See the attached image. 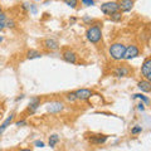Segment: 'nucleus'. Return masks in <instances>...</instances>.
<instances>
[{"label":"nucleus","mask_w":151,"mask_h":151,"mask_svg":"<svg viewBox=\"0 0 151 151\" xmlns=\"http://www.w3.org/2000/svg\"><path fill=\"white\" fill-rule=\"evenodd\" d=\"M87 39L93 44L100 43L102 39V23H94L86 32Z\"/></svg>","instance_id":"nucleus-1"},{"label":"nucleus","mask_w":151,"mask_h":151,"mask_svg":"<svg viewBox=\"0 0 151 151\" xmlns=\"http://www.w3.org/2000/svg\"><path fill=\"white\" fill-rule=\"evenodd\" d=\"M125 49H126V45L124 43H113L110 47V55L112 59L115 60H121L124 59V54H125Z\"/></svg>","instance_id":"nucleus-2"},{"label":"nucleus","mask_w":151,"mask_h":151,"mask_svg":"<svg viewBox=\"0 0 151 151\" xmlns=\"http://www.w3.org/2000/svg\"><path fill=\"white\" fill-rule=\"evenodd\" d=\"M119 3L117 1H107L101 4V12L106 15H111V14L119 12Z\"/></svg>","instance_id":"nucleus-3"},{"label":"nucleus","mask_w":151,"mask_h":151,"mask_svg":"<svg viewBox=\"0 0 151 151\" xmlns=\"http://www.w3.org/2000/svg\"><path fill=\"white\" fill-rule=\"evenodd\" d=\"M139 54H140L139 47H137V45H135V44H130V45H127V47H126V49H125L124 59H126V60H131V59L136 58V57H137Z\"/></svg>","instance_id":"nucleus-4"},{"label":"nucleus","mask_w":151,"mask_h":151,"mask_svg":"<svg viewBox=\"0 0 151 151\" xmlns=\"http://www.w3.org/2000/svg\"><path fill=\"white\" fill-rule=\"evenodd\" d=\"M141 74H142L145 79H147V81L151 79V58L150 57H147V58L144 60L142 65H141Z\"/></svg>","instance_id":"nucleus-5"},{"label":"nucleus","mask_w":151,"mask_h":151,"mask_svg":"<svg viewBox=\"0 0 151 151\" xmlns=\"http://www.w3.org/2000/svg\"><path fill=\"white\" fill-rule=\"evenodd\" d=\"M131 73H132V69L129 67V65H121V67H117L115 70H113V76L117 78L129 77Z\"/></svg>","instance_id":"nucleus-6"},{"label":"nucleus","mask_w":151,"mask_h":151,"mask_svg":"<svg viewBox=\"0 0 151 151\" xmlns=\"http://www.w3.org/2000/svg\"><path fill=\"white\" fill-rule=\"evenodd\" d=\"M74 93H76L77 100H81V101H87V100H89V98L93 96V92L91 91V89H87V88L77 89Z\"/></svg>","instance_id":"nucleus-7"},{"label":"nucleus","mask_w":151,"mask_h":151,"mask_svg":"<svg viewBox=\"0 0 151 151\" xmlns=\"http://www.w3.org/2000/svg\"><path fill=\"white\" fill-rule=\"evenodd\" d=\"M135 5V0H120L119 1V9L120 12L129 13L132 10V8Z\"/></svg>","instance_id":"nucleus-8"},{"label":"nucleus","mask_w":151,"mask_h":151,"mask_svg":"<svg viewBox=\"0 0 151 151\" xmlns=\"http://www.w3.org/2000/svg\"><path fill=\"white\" fill-rule=\"evenodd\" d=\"M63 108H64V105L59 101L50 102L49 105L47 106V110H48V112H50V113H58L60 111H63Z\"/></svg>","instance_id":"nucleus-9"},{"label":"nucleus","mask_w":151,"mask_h":151,"mask_svg":"<svg viewBox=\"0 0 151 151\" xmlns=\"http://www.w3.org/2000/svg\"><path fill=\"white\" fill-rule=\"evenodd\" d=\"M43 45H44V48L48 49V50H57L59 48L58 40L54 39V38H47V39L43 42Z\"/></svg>","instance_id":"nucleus-10"},{"label":"nucleus","mask_w":151,"mask_h":151,"mask_svg":"<svg viewBox=\"0 0 151 151\" xmlns=\"http://www.w3.org/2000/svg\"><path fill=\"white\" fill-rule=\"evenodd\" d=\"M39 106H40V98L39 97H33L30 100V102H29V105H28L27 112L34 113L38 110V107H39Z\"/></svg>","instance_id":"nucleus-11"},{"label":"nucleus","mask_w":151,"mask_h":151,"mask_svg":"<svg viewBox=\"0 0 151 151\" xmlns=\"http://www.w3.org/2000/svg\"><path fill=\"white\" fill-rule=\"evenodd\" d=\"M63 59H64L67 63H72V64H74L76 62H77V54H76L74 52L67 49V50H64V52H63Z\"/></svg>","instance_id":"nucleus-12"},{"label":"nucleus","mask_w":151,"mask_h":151,"mask_svg":"<svg viewBox=\"0 0 151 151\" xmlns=\"http://www.w3.org/2000/svg\"><path fill=\"white\" fill-rule=\"evenodd\" d=\"M107 139H108V136H106V135H93L92 137L89 139V141L94 145H101V144H105Z\"/></svg>","instance_id":"nucleus-13"},{"label":"nucleus","mask_w":151,"mask_h":151,"mask_svg":"<svg viewBox=\"0 0 151 151\" xmlns=\"http://www.w3.org/2000/svg\"><path fill=\"white\" fill-rule=\"evenodd\" d=\"M137 87H139L142 92H146V93H149V92L151 91V83H150V81H147V79L140 81V82L137 83Z\"/></svg>","instance_id":"nucleus-14"},{"label":"nucleus","mask_w":151,"mask_h":151,"mask_svg":"<svg viewBox=\"0 0 151 151\" xmlns=\"http://www.w3.org/2000/svg\"><path fill=\"white\" fill-rule=\"evenodd\" d=\"M14 117H15V113H12V115H10V116H9V117H8V119H6L5 121H4V122H3V124H1V125H0V135H1V134H3V132H4V131H5V130L8 129V127H9V125H10V124H12V122H13V120H14Z\"/></svg>","instance_id":"nucleus-15"},{"label":"nucleus","mask_w":151,"mask_h":151,"mask_svg":"<svg viewBox=\"0 0 151 151\" xmlns=\"http://www.w3.org/2000/svg\"><path fill=\"white\" fill-rule=\"evenodd\" d=\"M40 57H42V53L37 49H30V50L27 52V58L28 59H35V58H40Z\"/></svg>","instance_id":"nucleus-16"},{"label":"nucleus","mask_w":151,"mask_h":151,"mask_svg":"<svg viewBox=\"0 0 151 151\" xmlns=\"http://www.w3.org/2000/svg\"><path fill=\"white\" fill-rule=\"evenodd\" d=\"M58 141H59V137H58V135H55V134H53L49 137V141H48V144H49V146L50 147H54V146L58 144Z\"/></svg>","instance_id":"nucleus-17"},{"label":"nucleus","mask_w":151,"mask_h":151,"mask_svg":"<svg viewBox=\"0 0 151 151\" xmlns=\"http://www.w3.org/2000/svg\"><path fill=\"white\" fill-rule=\"evenodd\" d=\"M110 19L112 22H120L121 19H122V12H116V13H113V14H111L110 15Z\"/></svg>","instance_id":"nucleus-18"},{"label":"nucleus","mask_w":151,"mask_h":151,"mask_svg":"<svg viewBox=\"0 0 151 151\" xmlns=\"http://www.w3.org/2000/svg\"><path fill=\"white\" fill-rule=\"evenodd\" d=\"M132 98H140V100L142 101L145 105H149V102H150L149 97H146V96H144V94H141V93H136V94H134V96H132Z\"/></svg>","instance_id":"nucleus-19"},{"label":"nucleus","mask_w":151,"mask_h":151,"mask_svg":"<svg viewBox=\"0 0 151 151\" xmlns=\"http://www.w3.org/2000/svg\"><path fill=\"white\" fill-rule=\"evenodd\" d=\"M63 1H64V4H65V5H68L69 8H72V9H76V8H77L78 6V0H63Z\"/></svg>","instance_id":"nucleus-20"},{"label":"nucleus","mask_w":151,"mask_h":151,"mask_svg":"<svg viewBox=\"0 0 151 151\" xmlns=\"http://www.w3.org/2000/svg\"><path fill=\"white\" fill-rule=\"evenodd\" d=\"M65 98L69 101V102H74L77 101V97H76V93L74 92H68L67 94H65Z\"/></svg>","instance_id":"nucleus-21"},{"label":"nucleus","mask_w":151,"mask_h":151,"mask_svg":"<svg viewBox=\"0 0 151 151\" xmlns=\"http://www.w3.org/2000/svg\"><path fill=\"white\" fill-rule=\"evenodd\" d=\"M141 132H142V127H141V126H135L134 129L131 130L132 135H137V134H141Z\"/></svg>","instance_id":"nucleus-22"},{"label":"nucleus","mask_w":151,"mask_h":151,"mask_svg":"<svg viewBox=\"0 0 151 151\" xmlns=\"http://www.w3.org/2000/svg\"><path fill=\"white\" fill-rule=\"evenodd\" d=\"M5 28H10V29L15 28V22H14L13 19H10V20H5Z\"/></svg>","instance_id":"nucleus-23"},{"label":"nucleus","mask_w":151,"mask_h":151,"mask_svg":"<svg viewBox=\"0 0 151 151\" xmlns=\"http://www.w3.org/2000/svg\"><path fill=\"white\" fill-rule=\"evenodd\" d=\"M81 3L84 6H92L94 5V0H81Z\"/></svg>","instance_id":"nucleus-24"},{"label":"nucleus","mask_w":151,"mask_h":151,"mask_svg":"<svg viewBox=\"0 0 151 151\" xmlns=\"http://www.w3.org/2000/svg\"><path fill=\"white\" fill-rule=\"evenodd\" d=\"M29 10H30V13L33 14V15H37L38 9H37V5H35V4H30V5H29Z\"/></svg>","instance_id":"nucleus-25"},{"label":"nucleus","mask_w":151,"mask_h":151,"mask_svg":"<svg viewBox=\"0 0 151 151\" xmlns=\"http://www.w3.org/2000/svg\"><path fill=\"white\" fill-rule=\"evenodd\" d=\"M34 145L37 146V147H44V142H43V141H40V140L34 141Z\"/></svg>","instance_id":"nucleus-26"},{"label":"nucleus","mask_w":151,"mask_h":151,"mask_svg":"<svg viewBox=\"0 0 151 151\" xmlns=\"http://www.w3.org/2000/svg\"><path fill=\"white\" fill-rule=\"evenodd\" d=\"M5 20H6V14L1 10L0 12V22H5Z\"/></svg>","instance_id":"nucleus-27"},{"label":"nucleus","mask_w":151,"mask_h":151,"mask_svg":"<svg viewBox=\"0 0 151 151\" xmlns=\"http://www.w3.org/2000/svg\"><path fill=\"white\" fill-rule=\"evenodd\" d=\"M24 125H27V121H24V120H22V121H18V122H15V126H18V127H20V126H24Z\"/></svg>","instance_id":"nucleus-28"},{"label":"nucleus","mask_w":151,"mask_h":151,"mask_svg":"<svg viewBox=\"0 0 151 151\" xmlns=\"http://www.w3.org/2000/svg\"><path fill=\"white\" fill-rule=\"evenodd\" d=\"M83 22H84V23H89V24H91L93 20H92V19L89 18V17H84V18H83Z\"/></svg>","instance_id":"nucleus-29"},{"label":"nucleus","mask_w":151,"mask_h":151,"mask_svg":"<svg viewBox=\"0 0 151 151\" xmlns=\"http://www.w3.org/2000/svg\"><path fill=\"white\" fill-rule=\"evenodd\" d=\"M5 29V22H0V32Z\"/></svg>","instance_id":"nucleus-30"},{"label":"nucleus","mask_w":151,"mask_h":151,"mask_svg":"<svg viewBox=\"0 0 151 151\" xmlns=\"http://www.w3.org/2000/svg\"><path fill=\"white\" fill-rule=\"evenodd\" d=\"M137 108H139L140 111H144V108H145V107H144V103H139V105H137Z\"/></svg>","instance_id":"nucleus-31"},{"label":"nucleus","mask_w":151,"mask_h":151,"mask_svg":"<svg viewBox=\"0 0 151 151\" xmlns=\"http://www.w3.org/2000/svg\"><path fill=\"white\" fill-rule=\"evenodd\" d=\"M19 151H32L30 149H22V150H19Z\"/></svg>","instance_id":"nucleus-32"},{"label":"nucleus","mask_w":151,"mask_h":151,"mask_svg":"<svg viewBox=\"0 0 151 151\" xmlns=\"http://www.w3.org/2000/svg\"><path fill=\"white\" fill-rule=\"evenodd\" d=\"M1 42H3V37H0V43H1Z\"/></svg>","instance_id":"nucleus-33"},{"label":"nucleus","mask_w":151,"mask_h":151,"mask_svg":"<svg viewBox=\"0 0 151 151\" xmlns=\"http://www.w3.org/2000/svg\"><path fill=\"white\" fill-rule=\"evenodd\" d=\"M3 10V9H1V5H0V12H1Z\"/></svg>","instance_id":"nucleus-34"},{"label":"nucleus","mask_w":151,"mask_h":151,"mask_svg":"<svg viewBox=\"0 0 151 151\" xmlns=\"http://www.w3.org/2000/svg\"><path fill=\"white\" fill-rule=\"evenodd\" d=\"M34 1H40V0H34Z\"/></svg>","instance_id":"nucleus-35"}]
</instances>
